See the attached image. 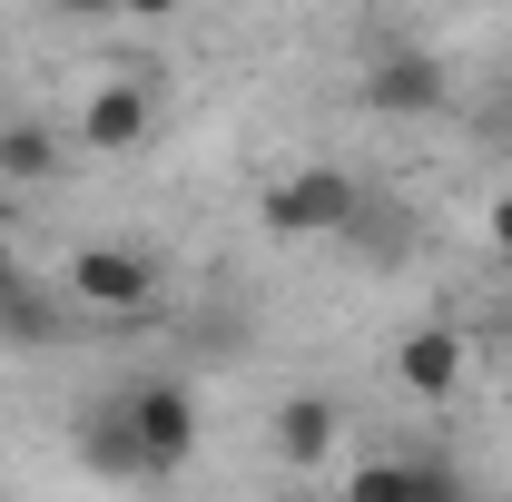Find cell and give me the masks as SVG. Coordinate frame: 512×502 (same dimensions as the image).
Here are the masks:
<instances>
[{"label":"cell","mask_w":512,"mask_h":502,"mask_svg":"<svg viewBox=\"0 0 512 502\" xmlns=\"http://www.w3.org/2000/svg\"><path fill=\"white\" fill-rule=\"evenodd\" d=\"M256 217H266V237H345L355 217H365V188L345 178V168H286V178H266L256 188Z\"/></svg>","instance_id":"obj_1"},{"label":"cell","mask_w":512,"mask_h":502,"mask_svg":"<svg viewBox=\"0 0 512 502\" xmlns=\"http://www.w3.org/2000/svg\"><path fill=\"white\" fill-rule=\"evenodd\" d=\"M158 296H168V276H158V256H138V247H79L69 256V306H89V315H158Z\"/></svg>","instance_id":"obj_2"},{"label":"cell","mask_w":512,"mask_h":502,"mask_svg":"<svg viewBox=\"0 0 512 502\" xmlns=\"http://www.w3.org/2000/svg\"><path fill=\"white\" fill-rule=\"evenodd\" d=\"M128 424H138V453H148V473H178L197 453V394H188V375H138L128 384Z\"/></svg>","instance_id":"obj_3"},{"label":"cell","mask_w":512,"mask_h":502,"mask_svg":"<svg viewBox=\"0 0 512 502\" xmlns=\"http://www.w3.org/2000/svg\"><path fill=\"white\" fill-rule=\"evenodd\" d=\"M444 99H453V60L444 50H414V40H404V50H375V60H365V109H384V119H434Z\"/></svg>","instance_id":"obj_4"},{"label":"cell","mask_w":512,"mask_h":502,"mask_svg":"<svg viewBox=\"0 0 512 502\" xmlns=\"http://www.w3.org/2000/svg\"><path fill=\"white\" fill-rule=\"evenodd\" d=\"M148 128H158V99H148L138 79H99V89L79 99V138H89L99 158H128V148H148Z\"/></svg>","instance_id":"obj_5"},{"label":"cell","mask_w":512,"mask_h":502,"mask_svg":"<svg viewBox=\"0 0 512 502\" xmlns=\"http://www.w3.org/2000/svg\"><path fill=\"white\" fill-rule=\"evenodd\" d=\"M394 375H404L414 404H444V394H463V375H473V345H463L453 325H414V335L394 345Z\"/></svg>","instance_id":"obj_6"},{"label":"cell","mask_w":512,"mask_h":502,"mask_svg":"<svg viewBox=\"0 0 512 502\" xmlns=\"http://www.w3.org/2000/svg\"><path fill=\"white\" fill-rule=\"evenodd\" d=\"M335 443H345V414H335V394H286V404H276V463H296V473H325V463H335Z\"/></svg>","instance_id":"obj_7"},{"label":"cell","mask_w":512,"mask_h":502,"mask_svg":"<svg viewBox=\"0 0 512 502\" xmlns=\"http://www.w3.org/2000/svg\"><path fill=\"white\" fill-rule=\"evenodd\" d=\"M79 463L109 473V483H148V453H138V424H128V394H109V404L79 414Z\"/></svg>","instance_id":"obj_8"},{"label":"cell","mask_w":512,"mask_h":502,"mask_svg":"<svg viewBox=\"0 0 512 502\" xmlns=\"http://www.w3.org/2000/svg\"><path fill=\"white\" fill-rule=\"evenodd\" d=\"M0 178H10V188H40V178H60V128L10 119V128H0Z\"/></svg>","instance_id":"obj_9"},{"label":"cell","mask_w":512,"mask_h":502,"mask_svg":"<svg viewBox=\"0 0 512 502\" xmlns=\"http://www.w3.org/2000/svg\"><path fill=\"white\" fill-rule=\"evenodd\" d=\"M335 502H414V453H375V463H355Z\"/></svg>","instance_id":"obj_10"},{"label":"cell","mask_w":512,"mask_h":502,"mask_svg":"<svg viewBox=\"0 0 512 502\" xmlns=\"http://www.w3.org/2000/svg\"><path fill=\"white\" fill-rule=\"evenodd\" d=\"M0 335H20V345H50V335H60V306H40V286L20 276V286H0Z\"/></svg>","instance_id":"obj_11"},{"label":"cell","mask_w":512,"mask_h":502,"mask_svg":"<svg viewBox=\"0 0 512 502\" xmlns=\"http://www.w3.org/2000/svg\"><path fill=\"white\" fill-rule=\"evenodd\" d=\"M414 502H483L463 473H453L444 453H414Z\"/></svg>","instance_id":"obj_12"},{"label":"cell","mask_w":512,"mask_h":502,"mask_svg":"<svg viewBox=\"0 0 512 502\" xmlns=\"http://www.w3.org/2000/svg\"><path fill=\"white\" fill-rule=\"evenodd\" d=\"M483 237H493V256H503V266H512V188L493 197V217H483Z\"/></svg>","instance_id":"obj_13"},{"label":"cell","mask_w":512,"mask_h":502,"mask_svg":"<svg viewBox=\"0 0 512 502\" xmlns=\"http://www.w3.org/2000/svg\"><path fill=\"white\" fill-rule=\"evenodd\" d=\"M128 20H178V10H188V0H119Z\"/></svg>","instance_id":"obj_14"},{"label":"cell","mask_w":512,"mask_h":502,"mask_svg":"<svg viewBox=\"0 0 512 502\" xmlns=\"http://www.w3.org/2000/svg\"><path fill=\"white\" fill-rule=\"evenodd\" d=\"M69 20H109V10H119V0H60Z\"/></svg>","instance_id":"obj_15"},{"label":"cell","mask_w":512,"mask_h":502,"mask_svg":"<svg viewBox=\"0 0 512 502\" xmlns=\"http://www.w3.org/2000/svg\"><path fill=\"white\" fill-rule=\"evenodd\" d=\"M0 286H20V247H10V227H0Z\"/></svg>","instance_id":"obj_16"}]
</instances>
